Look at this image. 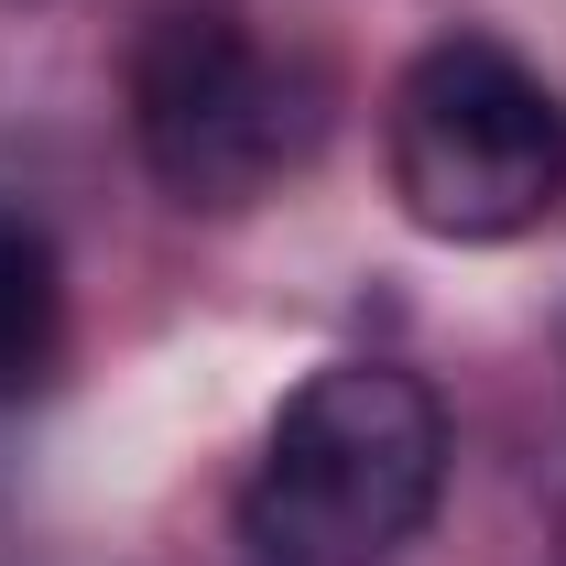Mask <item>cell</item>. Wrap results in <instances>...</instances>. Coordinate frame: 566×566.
Returning <instances> with one entry per match:
<instances>
[{
	"mask_svg": "<svg viewBox=\"0 0 566 566\" xmlns=\"http://www.w3.org/2000/svg\"><path fill=\"white\" fill-rule=\"evenodd\" d=\"M66 370V262L22 208H0V403Z\"/></svg>",
	"mask_w": 566,
	"mask_h": 566,
	"instance_id": "4",
	"label": "cell"
},
{
	"mask_svg": "<svg viewBox=\"0 0 566 566\" xmlns=\"http://www.w3.org/2000/svg\"><path fill=\"white\" fill-rule=\"evenodd\" d=\"M132 153L186 218H240L316 164L338 120V76L316 44L273 33L240 0H153L132 22Z\"/></svg>",
	"mask_w": 566,
	"mask_h": 566,
	"instance_id": "1",
	"label": "cell"
},
{
	"mask_svg": "<svg viewBox=\"0 0 566 566\" xmlns=\"http://www.w3.org/2000/svg\"><path fill=\"white\" fill-rule=\"evenodd\" d=\"M381 175L447 251L534 240L566 208V98L501 33H436L381 98Z\"/></svg>",
	"mask_w": 566,
	"mask_h": 566,
	"instance_id": "3",
	"label": "cell"
},
{
	"mask_svg": "<svg viewBox=\"0 0 566 566\" xmlns=\"http://www.w3.org/2000/svg\"><path fill=\"white\" fill-rule=\"evenodd\" d=\"M447 501V403L403 359H327L283 392L240 480L251 566H392Z\"/></svg>",
	"mask_w": 566,
	"mask_h": 566,
	"instance_id": "2",
	"label": "cell"
}]
</instances>
